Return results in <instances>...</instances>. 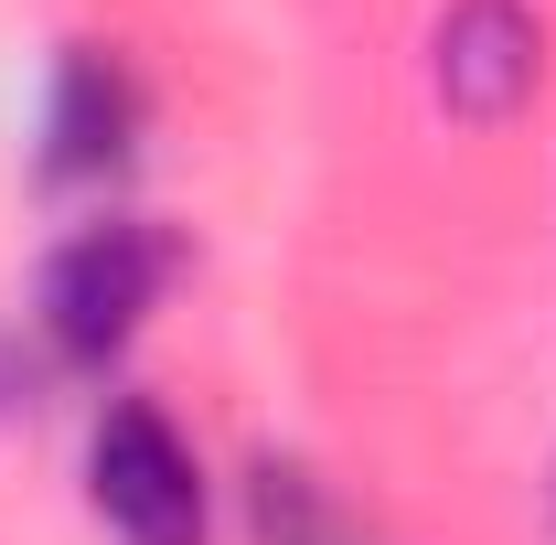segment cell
Returning <instances> with one entry per match:
<instances>
[{"label":"cell","instance_id":"5","mask_svg":"<svg viewBox=\"0 0 556 545\" xmlns=\"http://www.w3.org/2000/svg\"><path fill=\"white\" fill-rule=\"evenodd\" d=\"M546 545H556V471H546Z\"/></svg>","mask_w":556,"mask_h":545},{"label":"cell","instance_id":"4","mask_svg":"<svg viewBox=\"0 0 556 545\" xmlns=\"http://www.w3.org/2000/svg\"><path fill=\"white\" fill-rule=\"evenodd\" d=\"M129 65L108 54V43H65V65H54V97H43V172L54 182H97L118 150H129Z\"/></svg>","mask_w":556,"mask_h":545},{"label":"cell","instance_id":"2","mask_svg":"<svg viewBox=\"0 0 556 545\" xmlns=\"http://www.w3.org/2000/svg\"><path fill=\"white\" fill-rule=\"evenodd\" d=\"M86 514L118 545H204L214 535V492L204 460L150 396H108L86 428Z\"/></svg>","mask_w":556,"mask_h":545},{"label":"cell","instance_id":"3","mask_svg":"<svg viewBox=\"0 0 556 545\" xmlns=\"http://www.w3.org/2000/svg\"><path fill=\"white\" fill-rule=\"evenodd\" d=\"M546 75V22L525 0H450L439 11V43H428V86L450 118L471 129H503Z\"/></svg>","mask_w":556,"mask_h":545},{"label":"cell","instance_id":"1","mask_svg":"<svg viewBox=\"0 0 556 545\" xmlns=\"http://www.w3.org/2000/svg\"><path fill=\"white\" fill-rule=\"evenodd\" d=\"M172 278H182V246H172L150 214H97V225H75L65 246L43 257V289H33L43 342H54L65 364H108V353L161 310Z\"/></svg>","mask_w":556,"mask_h":545}]
</instances>
